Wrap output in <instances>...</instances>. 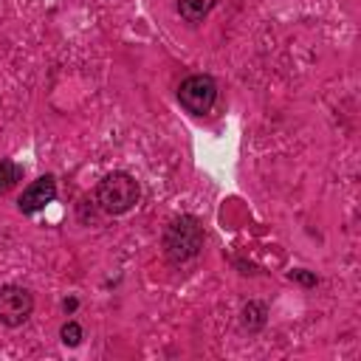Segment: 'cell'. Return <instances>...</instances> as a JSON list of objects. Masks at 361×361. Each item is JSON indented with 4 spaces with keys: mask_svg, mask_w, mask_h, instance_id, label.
Masks as SVG:
<instances>
[{
    "mask_svg": "<svg viewBox=\"0 0 361 361\" xmlns=\"http://www.w3.org/2000/svg\"><path fill=\"white\" fill-rule=\"evenodd\" d=\"M203 243H206V234L200 220L195 214H180L166 226L161 245H164V257L172 265H183L203 251Z\"/></svg>",
    "mask_w": 361,
    "mask_h": 361,
    "instance_id": "cell-1",
    "label": "cell"
},
{
    "mask_svg": "<svg viewBox=\"0 0 361 361\" xmlns=\"http://www.w3.org/2000/svg\"><path fill=\"white\" fill-rule=\"evenodd\" d=\"M138 200H141V186L130 172L113 169L96 186V206L104 214H113V217L116 214H127L130 209L138 206Z\"/></svg>",
    "mask_w": 361,
    "mask_h": 361,
    "instance_id": "cell-2",
    "label": "cell"
},
{
    "mask_svg": "<svg viewBox=\"0 0 361 361\" xmlns=\"http://www.w3.org/2000/svg\"><path fill=\"white\" fill-rule=\"evenodd\" d=\"M178 102L192 116H206L217 102V82L209 73H192L178 87Z\"/></svg>",
    "mask_w": 361,
    "mask_h": 361,
    "instance_id": "cell-3",
    "label": "cell"
},
{
    "mask_svg": "<svg viewBox=\"0 0 361 361\" xmlns=\"http://www.w3.org/2000/svg\"><path fill=\"white\" fill-rule=\"evenodd\" d=\"M34 313V296L23 285H0V324L20 327Z\"/></svg>",
    "mask_w": 361,
    "mask_h": 361,
    "instance_id": "cell-4",
    "label": "cell"
},
{
    "mask_svg": "<svg viewBox=\"0 0 361 361\" xmlns=\"http://www.w3.org/2000/svg\"><path fill=\"white\" fill-rule=\"evenodd\" d=\"M54 197H56V178H54V175H39L37 180H31V183L23 189V195H20V200H17V209H20L23 214H37V212H42L48 203H54Z\"/></svg>",
    "mask_w": 361,
    "mask_h": 361,
    "instance_id": "cell-5",
    "label": "cell"
},
{
    "mask_svg": "<svg viewBox=\"0 0 361 361\" xmlns=\"http://www.w3.org/2000/svg\"><path fill=\"white\" fill-rule=\"evenodd\" d=\"M217 3H220V0H178V14H180L186 23L197 25V23H203V20L209 17V11H212Z\"/></svg>",
    "mask_w": 361,
    "mask_h": 361,
    "instance_id": "cell-6",
    "label": "cell"
},
{
    "mask_svg": "<svg viewBox=\"0 0 361 361\" xmlns=\"http://www.w3.org/2000/svg\"><path fill=\"white\" fill-rule=\"evenodd\" d=\"M265 322H268V307H265L262 302H248V305L243 307V327H245L248 333L262 330Z\"/></svg>",
    "mask_w": 361,
    "mask_h": 361,
    "instance_id": "cell-7",
    "label": "cell"
},
{
    "mask_svg": "<svg viewBox=\"0 0 361 361\" xmlns=\"http://www.w3.org/2000/svg\"><path fill=\"white\" fill-rule=\"evenodd\" d=\"M20 178H23V166L11 158H3L0 161V195H6Z\"/></svg>",
    "mask_w": 361,
    "mask_h": 361,
    "instance_id": "cell-8",
    "label": "cell"
},
{
    "mask_svg": "<svg viewBox=\"0 0 361 361\" xmlns=\"http://www.w3.org/2000/svg\"><path fill=\"white\" fill-rule=\"evenodd\" d=\"M82 327H79V322H65L62 327H59V338H62V344H68V347H79L82 344Z\"/></svg>",
    "mask_w": 361,
    "mask_h": 361,
    "instance_id": "cell-9",
    "label": "cell"
},
{
    "mask_svg": "<svg viewBox=\"0 0 361 361\" xmlns=\"http://www.w3.org/2000/svg\"><path fill=\"white\" fill-rule=\"evenodd\" d=\"M290 279H296V282H302V285H307V288H313V285L319 282L313 274H307V271H302V268H299V271H290Z\"/></svg>",
    "mask_w": 361,
    "mask_h": 361,
    "instance_id": "cell-10",
    "label": "cell"
},
{
    "mask_svg": "<svg viewBox=\"0 0 361 361\" xmlns=\"http://www.w3.org/2000/svg\"><path fill=\"white\" fill-rule=\"evenodd\" d=\"M71 310H76V299H65V313H71Z\"/></svg>",
    "mask_w": 361,
    "mask_h": 361,
    "instance_id": "cell-11",
    "label": "cell"
}]
</instances>
